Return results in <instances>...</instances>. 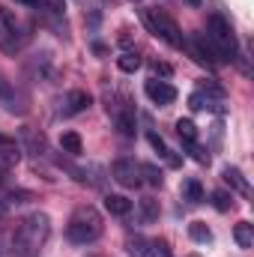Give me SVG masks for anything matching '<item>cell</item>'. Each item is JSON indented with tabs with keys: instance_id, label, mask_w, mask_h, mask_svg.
Masks as SVG:
<instances>
[{
	"instance_id": "1",
	"label": "cell",
	"mask_w": 254,
	"mask_h": 257,
	"mask_svg": "<svg viewBox=\"0 0 254 257\" xmlns=\"http://www.w3.org/2000/svg\"><path fill=\"white\" fill-rule=\"evenodd\" d=\"M51 236V218L45 212H30L15 227L0 230V257H36Z\"/></svg>"
},
{
	"instance_id": "2",
	"label": "cell",
	"mask_w": 254,
	"mask_h": 257,
	"mask_svg": "<svg viewBox=\"0 0 254 257\" xmlns=\"http://www.w3.org/2000/svg\"><path fill=\"white\" fill-rule=\"evenodd\" d=\"M102 230H105V221H102L99 209L90 206V203L87 206H78L69 215V224H66V236L75 245H93L102 236Z\"/></svg>"
},
{
	"instance_id": "3",
	"label": "cell",
	"mask_w": 254,
	"mask_h": 257,
	"mask_svg": "<svg viewBox=\"0 0 254 257\" xmlns=\"http://www.w3.org/2000/svg\"><path fill=\"white\" fill-rule=\"evenodd\" d=\"M206 39H209V45H212V51L218 54L221 63H233V60L239 57L236 33H233L230 21H227L224 15H218V12L209 15V21H206Z\"/></svg>"
},
{
	"instance_id": "4",
	"label": "cell",
	"mask_w": 254,
	"mask_h": 257,
	"mask_svg": "<svg viewBox=\"0 0 254 257\" xmlns=\"http://www.w3.org/2000/svg\"><path fill=\"white\" fill-rule=\"evenodd\" d=\"M144 21H147L150 33L159 36V39H165L171 48H183L186 45V36H183L180 24L168 12H162V9H144Z\"/></svg>"
},
{
	"instance_id": "5",
	"label": "cell",
	"mask_w": 254,
	"mask_h": 257,
	"mask_svg": "<svg viewBox=\"0 0 254 257\" xmlns=\"http://www.w3.org/2000/svg\"><path fill=\"white\" fill-rule=\"evenodd\" d=\"M183 48H189L191 60L200 66H221V60H218V54L212 51V45H209V39H206V33H194L191 39H186V45Z\"/></svg>"
},
{
	"instance_id": "6",
	"label": "cell",
	"mask_w": 254,
	"mask_h": 257,
	"mask_svg": "<svg viewBox=\"0 0 254 257\" xmlns=\"http://www.w3.org/2000/svg\"><path fill=\"white\" fill-rule=\"evenodd\" d=\"M111 177L123 186V189H138L144 180H141V165L135 159H117L111 165Z\"/></svg>"
},
{
	"instance_id": "7",
	"label": "cell",
	"mask_w": 254,
	"mask_h": 257,
	"mask_svg": "<svg viewBox=\"0 0 254 257\" xmlns=\"http://www.w3.org/2000/svg\"><path fill=\"white\" fill-rule=\"evenodd\" d=\"M24 75L30 81H51L54 78V60H51V54L48 51H39V54L27 57L24 60Z\"/></svg>"
},
{
	"instance_id": "8",
	"label": "cell",
	"mask_w": 254,
	"mask_h": 257,
	"mask_svg": "<svg viewBox=\"0 0 254 257\" xmlns=\"http://www.w3.org/2000/svg\"><path fill=\"white\" fill-rule=\"evenodd\" d=\"M144 93H147L156 105H171V102H177V90H174L168 81H159V78H150V81L144 84Z\"/></svg>"
},
{
	"instance_id": "9",
	"label": "cell",
	"mask_w": 254,
	"mask_h": 257,
	"mask_svg": "<svg viewBox=\"0 0 254 257\" xmlns=\"http://www.w3.org/2000/svg\"><path fill=\"white\" fill-rule=\"evenodd\" d=\"M93 105V96L87 90H69L63 99V114L66 117H75V114H84L87 108Z\"/></svg>"
},
{
	"instance_id": "10",
	"label": "cell",
	"mask_w": 254,
	"mask_h": 257,
	"mask_svg": "<svg viewBox=\"0 0 254 257\" xmlns=\"http://www.w3.org/2000/svg\"><path fill=\"white\" fill-rule=\"evenodd\" d=\"M126 251L132 257H156V242L153 239H147V236H141V233H135V236H129L126 239Z\"/></svg>"
},
{
	"instance_id": "11",
	"label": "cell",
	"mask_w": 254,
	"mask_h": 257,
	"mask_svg": "<svg viewBox=\"0 0 254 257\" xmlns=\"http://www.w3.org/2000/svg\"><path fill=\"white\" fill-rule=\"evenodd\" d=\"M221 180H224L230 189H236L239 194H245V197L251 194L248 180H245V177H242V171H239V168H233V165H224V168H221Z\"/></svg>"
},
{
	"instance_id": "12",
	"label": "cell",
	"mask_w": 254,
	"mask_h": 257,
	"mask_svg": "<svg viewBox=\"0 0 254 257\" xmlns=\"http://www.w3.org/2000/svg\"><path fill=\"white\" fill-rule=\"evenodd\" d=\"M21 144H24L33 156H45V153H48V144H45V138H42L36 128H21Z\"/></svg>"
},
{
	"instance_id": "13",
	"label": "cell",
	"mask_w": 254,
	"mask_h": 257,
	"mask_svg": "<svg viewBox=\"0 0 254 257\" xmlns=\"http://www.w3.org/2000/svg\"><path fill=\"white\" fill-rule=\"evenodd\" d=\"M105 209L111 215H129L132 212V200L123 194H105Z\"/></svg>"
},
{
	"instance_id": "14",
	"label": "cell",
	"mask_w": 254,
	"mask_h": 257,
	"mask_svg": "<svg viewBox=\"0 0 254 257\" xmlns=\"http://www.w3.org/2000/svg\"><path fill=\"white\" fill-rule=\"evenodd\" d=\"M233 239H236V245H239V248H251V245H254V224L239 221V224L233 227Z\"/></svg>"
},
{
	"instance_id": "15",
	"label": "cell",
	"mask_w": 254,
	"mask_h": 257,
	"mask_svg": "<svg viewBox=\"0 0 254 257\" xmlns=\"http://www.w3.org/2000/svg\"><path fill=\"white\" fill-rule=\"evenodd\" d=\"M60 147H63V153H69V156H81L84 153V141H81L78 132H63Z\"/></svg>"
},
{
	"instance_id": "16",
	"label": "cell",
	"mask_w": 254,
	"mask_h": 257,
	"mask_svg": "<svg viewBox=\"0 0 254 257\" xmlns=\"http://www.w3.org/2000/svg\"><path fill=\"white\" fill-rule=\"evenodd\" d=\"M183 197H186L189 203H200V200H203V186H200V180H194V177L186 180V183H183Z\"/></svg>"
},
{
	"instance_id": "17",
	"label": "cell",
	"mask_w": 254,
	"mask_h": 257,
	"mask_svg": "<svg viewBox=\"0 0 254 257\" xmlns=\"http://www.w3.org/2000/svg\"><path fill=\"white\" fill-rule=\"evenodd\" d=\"M189 108L191 111H203V108H215V111H221V108L212 102V96H209V93H200V90L189 96Z\"/></svg>"
},
{
	"instance_id": "18",
	"label": "cell",
	"mask_w": 254,
	"mask_h": 257,
	"mask_svg": "<svg viewBox=\"0 0 254 257\" xmlns=\"http://www.w3.org/2000/svg\"><path fill=\"white\" fill-rule=\"evenodd\" d=\"M117 66H120V72H126V75L138 72V69H141V57H138V51H126V54H120V57H117Z\"/></svg>"
},
{
	"instance_id": "19",
	"label": "cell",
	"mask_w": 254,
	"mask_h": 257,
	"mask_svg": "<svg viewBox=\"0 0 254 257\" xmlns=\"http://www.w3.org/2000/svg\"><path fill=\"white\" fill-rule=\"evenodd\" d=\"M189 236L194 239V242H203V245H206V242H212V230H209L203 221H191V224H189Z\"/></svg>"
},
{
	"instance_id": "20",
	"label": "cell",
	"mask_w": 254,
	"mask_h": 257,
	"mask_svg": "<svg viewBox=\"0 0 254 257\" xmlns=\"http://www.w3.org/2000/svg\"><path fill=\"white\" fill-rule=\"evenodd\" d=\"M141 218H144L147 224L159 218V200H156V197H144V200H141Z\"/></svg>"
},
{
	"instance_id": "21",
	"label": "cell",
	"mask_w": 254,
	"mask_h": 257,
	"mask_svg": "<svg viewBox=\"0 0 254 257\" xmlns=\"http://www.w3.org/2000/svg\"><path fill=\"white\" fill-rule=\"evenodd\" d=\"M177 135L183 138V144H194L197 141V126L191 120H177Z\"/></svg>"
},
{
	"instance_id": "22",
	"label": "cell",
	"mask_w": 254,
	"mask_h": 257,
	"mask_svg": "<svg viewBox=\"0 0 254 257\" xmlns=\"http://www.w3.org/2000/svg\"><path fill=\"white\" fill-rule=\"evenodd\" d=\"M141 180L150 186H162V171L156 165H141Z\"/></svg>"
},
{
	"instance_id": "23",
	"label": "cell",
	"mask_w": 254,
	"mask_h": 257,
	"mask_svg": "<svg viewBox=\"0 0 254 257\" xmlns=\"http://www.w3.org/2000/svg\"><path fill=\"white\" fill-rule=\"evenodd\" d=\"M212 206H215L218 212H227V209L233 206V200H230L227 192H212Z\"/></svg>"
},
{
	"instance_id": "24",
	"label": "cell",
	"mask_w": 254,
	"mask_h": 257,
	"mask_svg": "<svg viewBox=\"0 0 254 257\" xmlns=\"http://www.w3.org/2000/svg\"><path fill=\"white\" fill-rule=\"evenodd\" d=\"M186 147H189V153H191V159H194V162H200V165H206V162H209V153H206V150H200V147H197V141H194V144H186Z\"/></svg>"
},
{
	"instance_id": "25",
	"label": "cell",
	"mask_w": 254,
	"mask_h": 257,
	"mask_svg": "<svg viewBox=\"0 0 254 257\" xmlns=\"http://www.w3.org/2000/svg\"><path fill=\"white\" fill-rule=\"evenodd\" d=\"M45 6H51V12H54V15H63L66 0H45Z\"/></svg>"
},
{
	"instance_id": "26",
	"label": "cell",
	"mask_w": 254,
	"mask_h": 257,
	"mask_svg": "<svg viewBox=\"0 0 254 257\" xmlns=\"http://www.w3.org/2000/svg\"><path fill=\"white\" fill-rule=\"evenodd\" d=\"M9 215V200H6V194H0V221Z\"/></svg>"
},
{
	"instance_id": "27",
	"label": "cell",
	"mask_w": 254,
	"mask_h": 257,
	"mask_svg": "<svg viewBox=\"0 0 254 257\" xmlns=\"http://www.w3.org/2000/svg\"><path fill=\"white\" fill-rule=\"evenodd\" d=\"M153 72H156V75H171V66L168 63H153Z\"/></svg>"
},
{
	"instance_id": "28",
	"label": "cell",
	"mask_w": 254,
	"mask_h": 257,
	"mask_svg": "<svg viewBox=\"0 0 254 257\" xmlns=\"http://www.w3.org/2000/svg\"><path fill=\"white\" fill-rule=\"evenodd\" d=\"M18 3H24V6H39V0H18Z\"/></svg>"
},
{
	"instance_id": "29",
	"label": "cell",
	"mask_w": 254,
	"mask_h": 257,
	"mask_svg": "<svg viewBox=\"0 0 254 257\" xmlns=\"http://www.w3.org/2000/svg\"><path fill=\"white\" fill-rule=\"evenodd\" d=\"M186 3H189V6H194V9H197V6H203V0H186Z\"/></svg>"
},
{
	"instance_id": "30",
	"label": "cell",
	"mask_w": 254,
	"mask_h": 257,
	"mask_svg": "<svg viewBox=\"0 0 254 257\" xmlns=\"http://www.w3.org/2000/svg\"><path fill=\"white\" fill-rule=\"evenodd\" d=\"M3 177H6V174H3V171H0V183H3Z\"/></svg>"
},
{
	"instance_id": "31",
	"label": "cell",
	"mask_w": 254,
	"mask_h": 257,
	"mask_svg": "<svg viewBox=\"0 0 254 257\" xmlns=\"http://www.w3.org/2000/svg\"><path fill=\"white\" fill-rule=\"evenodd\" d=\"M90 257H102V254H90Z\"/></svg>"
}]
</instances>
